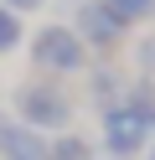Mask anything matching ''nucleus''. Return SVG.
Listing matches in <instances>:
<instances>
[{
  "label": "nucleus",
  "instance_id": "obj_1",
  "mask_svg": "<svg viewBox=\"0 0 155 160\" xmlns=\"http://www.w3.org/2000/svg\"><path fill=\"white\" fill-rule=\"evenodd\" d=\"M26 57H31V67H36L41 78H57V83L83 78V72H88V62H93V52L83 47V36L72 31L67 21L36 26V31L26 36Z\"/></svg>",
  "mask_w": 155,
  "mask_h": 160
},
{
  "label": "nucleus",
  "instance_id": "obj_2",
  "mask_svg": "<svg viewBox=\"0 0 155 160\" xmlns=\"http://www.w3.org/2000/svg\"><path fill=\"white\" fill-rule=\"evenodd\" d=\"M10 108H16L21 124L41 129V134H67L72 129V98H67V83H57V78H21L16 93H10Z\"/></svg>",
  "mask_w": 155,
  "mask_h": 160
},
{
  "label": "nucleus",
  "instance_id": "obj_3",
  "mask_svg": "<svg viewBox=\"0 0 155 160\" xmlns=\"http://www.w3.org/2000/svg\"><path fill=\"white\" fill-rule=\"evenodd\" d=\"M98 145H103L109 160H134V155H145L155 145V119L145 108H134L129 98L124 103H109L98 114Z\"/></svg>",
  "mask_w": 155,
  "mask_h": 160
},
{
  "label": "nucleus",
  "instance_id": "obj_4",
  "mask_svg": "<svg viewBox=\"0 0 155 160\" xmlns=\"http://www.w3.org/2000/svg\"><path fill=\"white\" fill-rule=\"evenodd\" d=\"M67 26L83 36V47H88L93 57H114L124 42H129V26H124L103 0H78V11H72Z\"/></svg>",
  "mask_w": 155,
  "mask_h": 160
},
{
  "label": "nucleus",
  "instance_id": "obj_5",
  "mask_svg": "<svg viewBox=\"0 0 155 160\" xmlns=\"http://www.w3.org/2000/svg\"><path fill=\"white\" fill-rule=\"evenodd\" d=\"M88 98H93V108H109V103H124V93H129V83H134V72H124V67H114V57H93L88 62Z\"/></svg>",
  "mask_w": 155,
  "mask_h": 160
},
{
  "label": "nucleus",
  "instance_id": "obj_6",
  "mask_svg": "<svg viewBox=\"0 0 155 160\" xmlns=\"http://www.w3.org/2000/svg\"><path fill=\"white\" fill-rule=\"evenodd\" d=\"M47 139L52 134L21 124V119H5V129H0V160H47Z\"/></svg>",
  "mask_w": 155,
  "mask_h": 160
},
{
  "label": "nucleus",
  "instance_id": "obj_7",
  "mask_svg": "<svg viewBox=\"0 0 155 160\" xmlns=\"http://www.w3.org/2000/svg\"><path fill=\"white\" fill-rule=\"evenodd\" d=\"M47 160H98V145L67 129V134H52L47 139Z\"/></svg>",
  "mask_w": 155,
  "mask_h": 160
},
{
  "label": "nucleus",
  "instance_id": "obj_8",
  "mask_svg": "<svg viewBox=\"0 0 155 160\" xmlns=\"http://www.w3.org/2000/svg\"><path fill=\"white\" fill-rule=\"evenodd\" d=\"M103 5H109V11L119 16L129 31H134V26H150V21H155V0H103Z\"/></svg>",
  "mask_w": 155,
  "mask_h": 160
},
{
  "label": "nucleus",
  "instance_id": "obj_9",
  "mask_svg": "<svg viewBox=\"0 0 155 160\" xmlns=\"http://www.w3.org/2000/svg\"><path fill=\"white\" fill-rule=\"evenodd\" d=\"M21 47H26V21H21L16 11H5V5H0V57L21 52Z\"/></svg>",
  "mask_w": 155,
  "mask_h": 160
},
{
  "label": "nucleus",
  "instance_id": "obj_10",
  "mask_svg": "<svg viewBox=\"0 0 155 160\" xmlns=\"http://www.w3.org/2000/svg\"><path fill=\"white\" fill-rule=\"evenodd\" d=\"M134 78H155V36L134 42Z\"/></svg>",
  "mask_w": 155,
  "mask_h": 160
},
{
  "label": "nucleus",
  "instance_id": "obj_11",
  "mask_svg": "<svg viewBox=\"0 0 155 160\" xmlns=\"http://www.w3.org/2000/svg\"><path fill=\"white\" fill-rule=\"evenodd\" d=\"M0 5H5V11H16V16H31V11H41L47 0H0Z\"/></svg>",
  "mask_w": 155,
  "mask_h": 160
},
{
  "label": "nucleus",
  "instance_id": "obj_12",
  "mask_svg": "<svg viewBox=\"0 0 155 160\" xmlns=\"http://www.w3.org/2000/svg\"><path fill=\"white\" fill-rule=\"evenodd\" d=\"M145 160H155V145H150V150H145Z\"/></svg>",
  "mask_w": 155,
  "mask_h": 160
},
{
  "label": "nucleus",
  "instance_id": "obj_13",
  "mask_svg": "<svg viewBox=\"0 0 155 160\" xmlns=\"http://www.w3.org/2000/svg\"><path fill=\"white\" fill-rule=\"evenodd\" d=\"M0 129H5V108H0Z\"/></svg>",
  "mask_w": 155,
  "mask_h": 160
},
{
  "label": "nucleus",
  "instance_id": "obj_14",
  "mask_svg": "<svg viewBox=\"0 0 155 160\" xmlns=\"http://www.w3.org/2000/svg\"><path fill=\"white\" fill-rule=\"evenodd\" d=\"M98 160H109V155H98Z\"/></svg>",
  "mask_w": 155,
  "mask_h": 160
}]
</instances>
